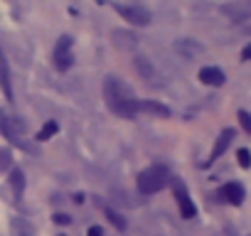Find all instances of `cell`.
Listing matches in <instances>:
<instances>
[{
    "label": "cell",
    "mask_w": 251,
    "mask_h": 236,
    "mask_svg": "<svg viewBox=\"0 0 251 236\" xmlns=\"http://www.w3.org/2000/svg\"><path fill=\"white\" fill-rule=\"evenodd\" d=\"M103 101H106L108 111L121 116V118L133 121V118L138 116V96H136V91L118 76H106L103 79Z\"/></svg>",
    "instance_id": "1"
},
{
    "label": "cell",
    "mask_w": 251,
    "mask_h": 236,
    "mask_svg": "<svg viewBox=\"0 0 251 236\" xmlns=\"http://www.w3.org/2000/svg\"><path fill=\"white\" fill-rule=\"evenodd\" d=\"M170 180H173V175H170L168 165H151V167H146L138 175V182L136 185H138V192L141 194H155V192L165 189L170 185Z\"/></svg>",
    "instance_id": "2"
},
{
    "label": "cell",
    "mask_w": 251,
    "mask_h": 236,
    "mask_svg": "<svg viewBox=\"0 0 251 236\" xmlns=\"http://www.w3.org/2000/svg\"><path fill=\"white\" fill-rule=\"evenodd\" d=\"M72 47H74V40H72L69 35H62V37L57 40L54 52H52V64H54L57 71H69V69H72V64H74V52H72Z\"/></svg>",
    "instance_id": "3"
},
{
    "label": "cell",
    "mask_w": 251,
    "mask_h": 236,
    "mask_svg": "<svg viewBox=\"0 0 251 236\" xmlns=\"http://www.w3.org/2000/svg\"><path fill=\"white\" fill-rule=\"evenodd\" d=\"M27 131V123L23 121V118H18V116H5V113H0V133H3L13 145H20V148H25L27 150V145L20 141V136Z\"/></svg>",
    "instance_id": "4"
},
{
    "label": "cell",
    "mask_w": 251,
    "mask_h": 236,
    "mask_svg": "<svg viewBox=\"0 0 251 236\" xmlns=\"http://www.w3.org/2000/svg\"><path fill=\"white\" fill-rule=\"evenodd\" d=\"M170 185H173L175 202H177V207H180V216H182V219H195V216H197V207H195V202L190 199V192H187L185 182H182L180 177H173Z\"/></svg>",
    "instance_id": "5"
},
{
    "label": "cell",
    "mask_w": 251,
    "mask_h": 236,
    "mask_svg": "<svg viewBox=\"0 0 251 236\" xmlns=\"http://www.w3.org/2000/svg\"><path fill=\"white\" fill-rule=\"evenodd\" d=\"M113 10H116L126 23H128V25H136V27H146V25H151V20H153L151 10L143 8V5H113Z\"/></svg>",
    "instance_id": "6"
},
{
    "label": "cell",
    "mask_w": 251,
    "mask_h": 236,
    "mask_svg": "<svg viewBox=\"0 0 251 236\" xmlns=\"http://www.w3.org/2000/svg\"><path fill=\"white\" fill-rule=\"evenodd\" d=\"M244 197H246V192H244V187L239 182H226V185L219 187V199L226 202V204L239 207V204H244Z\"/></svg>",
    "instance_id": "7"
},
{
    "label": "cell",
    "mask_w": 251,
    "mask_h": 236,
    "mask_svg": "<svg viewBox=\"0 0 251 236\" xmlns=\"http://www.w3.org/2000/svg\"><path fill=\"white\" fill-rule=\"evenodd\" d=\"M0 89H3V94H5V98L13 103L15 98V94H13V76H10V64H8V57H5V52L0 49Z\"/></svg>",
    "instance_id": "8"
},
{
    "label": "cell",
    "mask_w": 251,
    "mask_h": 236,
    "mask_svg": "<svg viewBox=\"0 0 251 236\" xmlns=\"http://www.w3.org/2000/svg\"><path fill=\"white\" fill-rule=\"evenodd\" d=\"M222 15H226L231 23H246L251 18V3H231L222 5Z\"/></svg>",
    "instance_id": "9"
},
{
    "label": "cell",
    "mask_w": 251,
    "mask_h": 236,
    "mask_svg": "<svg viewBox=\"0 0 251 236\" xmlns=\"http://www.w3.org/2000/svg\"><path fill=\"white\" fill-rule=\"evenodd\" d=\"M138 113H151V116H158V118H170L173 111L160 103V101H148V98H138Z\"/></svg>",
    "instance_id": "10"
},
{
    "label": "cell",
    "mask_w": 251,
    "mask_h": 236,
    "mask_svg": "<svg viewBox=\"0 0 251 236\" xmlns=\"http://www.w3.org/2000/svg\"><path fill=\"white\" fill-rule=\"evenodd\" d=\"M234 128H224L222 133H219V138L214 141V148H212V155H209V163H214V160H219L224 153H226V148L231 145V141H234Z\"/></svg>",
    "instance_id": "11"
},
{
    "label": "cell",
    "mask_w": 251,
    "mask_h": 236,
    "mask_svg": "<svg viewBox=\"0 0 251 236\" xmlns=\"http://www.w3.org/2000/svg\"><path fill=\"white\" fill-rule=\"evenodd\" d=\"M197 76L204 86H224V81H226V76L219 67H202Z\"/></svg>",
    "instance_id": "12"
},
{
    "label": "cell",
    "mask_w": 251,
    "mask_h": 236,
    "mask_svg": "<svg viewBox=\"0 0 251 236\" xmlns=\"http://www.w3.org/2000/svg\"><path fill=\"white\" fill-rule=\"evenodd\" d=\"M133 67H136V71L141 74V79H146L148 84H155V81H158V71H155V67L151 64L148 57L138 54V57L133 59Z\"/></svg>",
    "instance_id": "13"
},
{
    "label": "cell",
    "mask_w": 251,
    "mask_h": 236,
    "mask_svg": "<svg viewBox=\"0 0 251 236\" xmlns=\"http://www.w3.org/2000/svg\"><path fill=\"white\" fill-rule=\"evenodd\" d=\"M8 182H10L13 197H15V199H23V194H25V172H23L20 167H13V170H10Z\"/></svg>",
    "instance_id": "14"
},
{
    "label": "cell",
    "mask_w": 251,
    "mask_h": 236,
    "mask_svg": "<svg viewBox=\"0 0 251 236\" xmlns=\"http://www.w3.org/2000/svg\"><path fill=\"white\" fill-rule=\"evenodd\" d=\"M175 52H180L185 59H192L195 54L202 52V47H200L195 40H180V42H175Z\"/></svg>",
    "instance_id": "15"
},
{
    "label": "cell",
    "mask_w": 251,
    "mask_h": 236,
    "mask_svg": "<svg viewBox=\"0 0 251 236\" xmlns=\"http://www.w3.org/2000/svg\"><path fill=\"white\" fill-rule=\"evenodd\" d=\"M113 42H116L118 47H123V49H131V47H136V45H138V37H136V35H131V32L116 30V32H113Z\"/></svg>",
    "instance_id": "16"
},
{
    "label": "cell",
    "mask_w": 251,
    "mask_h": 236,
    "mask_svg": "<svg viewBox=\"0 0 251 236\" xmlns=\"http://www.w3.org/2000/svg\"><path fill=\"white\" fill-rule=\"evenodd\" d=\"M59 131V123L57 121H47L42 128H40V133H37V143H45V141H50L54 133Z\"/></svg>",
    "instance_id": "17"
},
{
    "label": "cell",
    "mask_w": 251,
    "mask_h": 236,
    "mask_svg": "<svg viewBox=\"0 0 251 236\" xmlns=\"http://www.w3.org/2000/svg\"><path fill=\"white\" fill-rule=\"evenodd\" d=\"M103 214H106V219H108V221H111V224H113L118 231H123V229H126V219H123V216H121V214H118L113 207H106V209H103Z\"/></svg>",
    "instance_id": "18"
},
{
    "label": "cell",
    "mask_w": 251,
    "mask_h": 236,
    "mask_svg": "<svg viewBox=\"0 0 251 236\" xmlns=\"http://www.w3.org/2000/svg\"><path fill=\"white\" fill-rule=\"evenodd\" d=\"M13 170V153L8 148H0V172Z\"/></svg>",
    "instance_id": "19"
},
{
    "label": "cell",
    "mask_w": 251,
    "mask_h": 236,
    "mask_svg": "<svg viewBox=\"0 0 251 236\" xmlns=\"http://www.w3.org/2000/svg\"><path fill=\"white\" fill-rule=\"evenodd\" d=\"M236 163H239V167L249 170V167H251V150L239 148V150H236Z\"/></svg>",
    "instance_id": "20"
},
{
    "label": "cell",
    "mask_w": 251,
    "mask_h": 236,
    "mask_svg": "<svg viewBox=\"0 0 251 236\" xmlns=\"http://www.w3.org/2000/svg\"><path fill=\"white\" fill-rule=\"evenodd\" d=\"M239 123H241V128L251 136V113H249V111H239Z\"/></svg>",
    "instance_id": "21"
},
{
    "label": "cell",
    "mask_w": 251,
    "mask_h": 236,
    "mask_svg": "<svg viewBox=\"0 0 251 236\" xmlns=\"http://www.w3.org/2000/svg\"><path fill=\"white\" fill-rule=\"evenodd\" d=\"M52 219H54V224H62V226H67V224H72V219H69V214H64V212H59V214H54Z\"/></svg>",
    "instance_id": "22"
},
{
    "label": "cell",
    "mask_w": 251,
    "mask_h": 236,
    "mask_svg": "<svg viewBox=\"0 0 251 236\" xmlns=\"http://www.w3.org/2000/svg\"><path fill=\"white\" fill-rule=\"evenodd\" d=\"M86 236H103V229H101V226H89Z\"/></svg>",
    "instance_id": "23"
},
{
    "label": "cell",
    "mask_w": 251,
    "mask_h": 236,
    "mask_svg": "<svg viewBox=\"0 0 251 236\" xmlns=\"http://www.w3.org/2000/svg\"><path fill=\"white\" fill-rule=\"evenodd\" d=\"M241 59H244V62H251V45H246V47L241 49Z\"/></svg>",
    "instance_id": "24"
},
{
    "label": "cell",
    "mask_w": 251,
    "mask_h": 236,
    "mask_svg": "<svg viewBox=\"0 0 251 236\" xmlns=\"http://www.w3.org/2000/svg\"><path fill=\"white\" fill-rule=\"evenodd\" d=\"M59 236H64V234H59Z\"/></svg>",
    "instance_id": "25"
}]
</instances>
